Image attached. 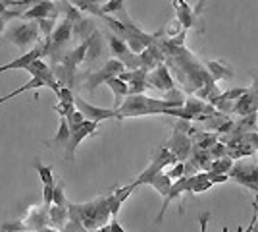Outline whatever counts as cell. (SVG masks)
<instances>
[{"label":"cell","instance_id":"6da1fadb","mask_svg":"<svg viewBox=\"0 0 258 232\" xmlns=\"http://www.w3.org/2000/svg\"><path fill=\"white\" fill-rule=\"evenodd\" d=\"M183 103H175V101L166 99H152L147 95H127L121 101L116 112L118 118H135V116H149V114H164L168 109H179Z\"/></svg>","mask_w":258,"mask_h":232},{"label":"cell","instance_id":"7a4b0ae2","mask_svg":"<svg viewBox=\"0 0 258 232\" xmlns=\"http://www.w3.org/2000/svg\"><path fill=\"white\" fill-rule=\"evenodd\" d=\"M72 205H74L77 217H79V221H81V224H83V228L87 232L108 224L110 217H112L110 209H108L106 196L95 198L93 201H87V203H72Z\"/></svg>","mask_w":258,"mask_h":232},{"label":"cell","instance_id":"3957f363","mask_svg":"<svg viewBox=\"0 0 258 232\" xmlns=\"http://www.w3.org/2000/svg\"><path fill=\"white\" fill-rule=\"evenodd\" d=\"M48 226V207L44 205H33L29 211L18 221H8L0 224L2 232H39Z\"/></svg>","mask_w":258,"mask_h":232},{"label":"cell","instance_id":"277c9868","mask_svg":"<svg viewBox=\"0 0 258 232\" xmlns=\"http://www.w3.org/2000/svg\"><path fill=\"white\" fill-rule=\"evenodd\" d=\"M229 180L241 184L243 188L258 194V165L250 161H233V166L227 172Z\"/></svg>","mask_w":258,"mask_h":232},{"label":"cell","instance_id":"5b68a950","mask_svg":"<svg viewBox=\"0 0 258 232\" xmlns=\"http://www.w3.org/2000/svg\"><path fill=\"white\" fill-rule=\"evenodd\" d=\"M125 70V66L119 62L118 58H110L104 66L100 68V70H95V72H91V74H87L85 81H83V89H85L87 93H95V89L98 85H102V83H106L110 77H116L119 76L121 72Z\"/></svg>","mask_w":258,"mask_h":232},{"label":"cell","instance_id":"8992f818","mask_svg":"<svg viewBox=\"0 0 258 232\" xmlns=\"http://www.w3.org/2000/svg\"><path fill=\"white\" fill-rule=\"evenodd\" d=\"M72 35H74V25H72V22L68 18H64L60 23H56V27H54V31L48 37V41H44V51H46V55L52 56L54 62L58 60V55H60L62 47L68 44V41L72 39Z\"/></svg>","mask_w":258,"mask_h":232},{"label":"cell","instance_id":"52a82bcc","mask_svg":"<svg viewBox=\"0 0 258 232\" xmlns=\"http://www.w3.org/2000/svg\"><path fill=\"white\" fill-rule=\"evenodd\" d=\"M39 25L33 22L27 23H20L16 27H12L10 31L6 33V39L10 41L12 44H16L18 49H25V47H31L39 41Z\"/></svg>","mask_w":258,"mask_h":232},{"label":"cell","instance_id":"ba28073f","mask_svg":"<svg viewBox=\"0 0 258 232\" xmlns=\"http://www.w3.org/2000/svg\"><path fill=\"white\" fill-rule=\"evenodd\" d=\"M106 39H108V44H110V51H112L114 58H118L119 62L125 66V70H137V68H141L139 55L131 53V49H129L127 43H125L123 39H119L118 35H114V33H110Z\"/></svg>","mask_w":258,"mask_h":232},{"label":"cell","instance_id":"9c48e42d","mask_svg":"<svg viewBox=\"0 0 258 232\" xmlns=\"http://www.w3.org/2000/svg\"><path fill=\"white\" fill-rule=\"evenodd\" d=\"M74 105H76L77 111L85 116V120L98 122V124H100V122H104V120H112V118L119 120L116 109H102V107H95V105H91V103L83 101L79 95L74 97Z\"/></svg>","mask_w":258,"mask_h":232},{"label":"cell","instance_id":"30bf717a","mask_svg":"<svg viewBox=\"0 0 258 232\" xmlns=\"http://www.w3.org/2000/svg\"><path fill=\"white\" fill-rule=\"evenodd\" d=\"M203 6H205V0H199V4L191 8L185 0H173V8H175V20L181 23V27L185 31L193 29L197 25V18L199 14L203 12Z\"/></svg>","mask_w":258,"mask_h":232},{"label":"cell","instance_id":"8fae6325","mask_svg":"<svg viewBox=\"0 0 258 232\" xmlns=\"http://www.w3.org/2000/svg\"><path fill=\"white\" fill-rule=\"evenodd\" d=\"M97 130H98V122H91V120H85L77 130H74L70 142L66 145V159H68V161H74L77 147L81 145V142L87 140V137H91V135H95Z\"/></svg>","mask_w":258,"mask_h":232},{"label":"cell","instance_id":"7c38bea8","mask_svg":"<svg viewBox=\"0 0 258 232\" xmlns=\"http://www.w3.org/2000/svg\"><path fill=\"white\" fill-rule=\"evenodd\" d=\"M166 147H168V149L177 157V161H181V163H185V161L191 157V153H193L191 135L185 132H179V130H173L172 137L168 140Z\"/></svg>","mask_w":258,"mask_h":232},{"label":"cell","instance_id":"4fadbf2b","mask_svg":"<svg viewBox=\"0 0 258 232\" xmlns=\"http://www.w3.org/2000/svg\"><path fill=\"white\" fill-rule=\"evenodd\" d=\"M147 85L152 89H158L162 93H166V91H170V89L175 87V81H173L172 74H170V70L168 66L162 62L158 66L151 70L149 74H147Z\"/></svg>","mask_w":258,"mask_h":232},{"label":"cell","instance_id":"5bb4252c","mask_svg":"<svg viewBox=\"0 0 258 232\" xmlns=\"http://www.w3.org/2000/svg\"><path fill=\"white\" fill-rule=\"evenodd\" d=\"M25 72H29L33 77H39V79H43L44 85L54 91V95H56V91L60 89V83H58V79H56V76H54L52 68L48 66L44 60H41V58L33 60L31 64L25 68Z\"/></svg>","mask_w":258,"mask_h":232},{"label":"cell","instance_id":"9a60e30c","mask_svg":"<svg viewBox=\"0 0 258 232\" xmlns=\"http://www.w3.org/2000/svg\"><path fill=\"white\" fill-rule=\"evenodd\" d=\"M60 10H58V4H54L52 0H39L37 4L29 6L27 10H23V14L20 16V20H44V18H50V16H58Z\"/></svg>","mask_w":258,"mask_h":232},{"label":"cell","instance_id":"2e32d148","mask_svg":"<svg viewBox=\"0 0 258 232\" xmlns=\"http://www.w3.org/2000/svg\"><path fill=\"white\" fill-rule=\"evenodd\" d=\"M44 55H46L44 44H37V47H33L29 53L22 55L20 58L12 60L8 64H2V66H0V74H2V72H8V70H25L33 60H37V58H41V56H44Z\"/></svg>","mask_w":258,"mask_h":232},{"label":"cell","instance_id":"e0dca14e","mask_svg":"<svg viewBox=\"0 0 258 232\" xmlns=\"http://www.w3.org/2000/svg\"><path fill=\"white\" fill-rule=\"evenodd\" d=\"M206 72L210 74V77H212L214 81L231 79V77L235 76L233 70L227 66L226 62H222V60H208V62H206Z\"/></svg>","mask_w":258,"mask_h":232},{"label":"cell","instance_id":"ac0fdd59","mask_svg":"<svg viewBox=\"0 0 258 232\" xmlns=\"http://www.w3.org/2000/svg\"><path fill=\"white\" fill-rule=\"evenodd\" d=\"M104 85H108V87H110V91L114 93V109H118L119 105H121V101L129 95L127 83H125V81H121V79L116 76V77H110Z\"/></svg>","mask_w":258,"mask_h":232},{"label":"cell","instance_id":"d6986e66","mask_svg":"<svg viewBox=\"0 0 258 232\" xmlns=\"http://www.w3.org/2000/svg\"><path fill=\"white\" fill-rule=\"evenodd\" d=\"M218 140H220V135L216 132H199V130H197V132L191 135L193 149H205V151H208Z\"/></svg>","mask_w":258,"mask_h":232},{"label":"cell","instance_id":"ffe728a7","mask_svg":"<svg viewBox=\"0 0 258 232\" xmlns=\"http://www.w3.org/2000/svg\"><path fill=\"white\" fill-rule=\"evenodd\" d=\"M66 222H68V207L50 205L48 207V226H52L56 230H62Z\"/></svg>","mask_w":258,"mask_h":232},{"label":"cell","instance_id":"44dd1931","mask_svg":"<svg viewBox=\"0 0 258 232\" xmlns=\"http://www.w3.org/2000/svg\"><path fill=\"white\" fill-rule=\"evenodd\" d=\"M70 137H72L70 126H68V122H66L64 116H60V122H58V132L54 133V137L48 142V145H56V147L66 149V145H68V142H70Z\"/></svg>","mask_w":258,"mask_h":232},{"label":"cell","instance_id":"7402d4cb","mask_svg":"<svg viewBox=\"0 0 258 232\" xmlns=\"http://www.w3.org/2000/svg\"><path fill=\"white\" fill-rule=\"evenodd\" d=\"M89 41V47H87V62H95L100 53H102V39H100V33L98 31H93V33L87 37Z\"/></svg>","mask_w":258,"mask_h":232},{"label":"cell","instance_id":"603a6c76","mask_svg":"<svg viewBox=\"0 0 258 232\" xmlns=\"http://www.w3.org/2000/svg\"><path fill=\"white\" fill-rule=\"evenodd\" d=\"M41 87H46L43 79L31 76V79H29L25 85H22V87L16 89V91H12V93H8V95H4V97H0V105H2V103H6V101L14 99V97H18V95H22V93H25V91H37V89H41Z\"/></svg>","mask_w":258,"mask_h":232},{"label":"cell","instance_id":"cb8c5ba5","mask_svg":"<svg viewBox=\"0 0 258 232\" xmlns=\"http://www.w3.org/2000/svg\"><path fill=\"white\" fill-rule=\"evenodd\" d=\"M35 170H37V174L41 178V182H43V186H56V182H54V172H52V166L50 165H44L41 161H35Z\"/></svg>","mask_w":258,"mask_h":232},{"label":"cell","instance_id":"d4e9b609","mask_svg":"<svg viewBox=\"0 0 258 232\" xmlns=\"http://www.w3.org/2000/svg\"><path fill=\"white\" fill-rule=\"evenodd\" d=\"M147 184H149V186H152V188L156 190V192L160 194L162 198H164V196L168 194V190L172 188V180H170V178L166 176L164 172H160V174H156V176H152L151 180L147 182Z\"/></svg>","mask_w":258,"mask_h":232},{"label":"cell","instance_id":"484cf974","mask_svg":"<svg viewBox=\"0 0 258 232\" xmlns=\"http://www.w3.org/2000/svg\"><path fill=\"white\" fill-rule=\"evenodd\" d=\"M231 166H233V159H229V157H220V159H212V163H210V166H208V170H206V172L227 174Z\"/></svg>","mask_w":258,"mask_h":232},{"label":"cell","instance_id":"4316f807","mask_svg":"<svg viewBox=\"0 0 258 232\" xmlns=\"http://www.w3.org/2000/svg\"><path fill=\"white\" fill-rule=\"evenodd\" d=\"M56 20H58V16H50V18H44V20H39V31L44 35V41H48V37L50 33L54 31V27H56Z\"/></svg>","mask_w":258,"mask_h":232},{"label":"cell","instance_id":"83f0119b","mask_svg":"<svg viewBox=\"0 0 258 232\" xmlns=\"http://www.w3.org/2000/svg\"><path fill=\"white\" fill-rule=\"evenodd\" d=\"M68 199H66V188H64V182L56 184L52 192V205H60V207H68Z\"/></svg>","mask_w":258,"mask_h":232},{"label":"cell","instance_id":"f1b7e54d","mask_svg":"<svg viewBox=\"0 0 258 232\" xmlns=\"http://www.w3.org/2000/svg\"><path fill=\"white\" fill-rule=\"evenodd\" d=\"M121 10H125L123 6V0H108L100 6V12L106 14V16H112V14H119Z\"/></svg>","mask_w":258,"mask_h":232},{"label":"cell","instance_id":"f546056e","mask_svg":"<svg viewBox=\"0 0 258 232\" xmlns=\"http://www.w3.org/2000/svg\"><path fill=\"white\" fill-rule=\"evenodd\" d=\"M66 122H68V126H70V132H74V130H77V128L85 122V116L76 109V111H72L66 116Z\"/></svg>","mask_w":258,"mask_h":232},{"label":"cell","instance_id":"4dcf8cb0","mask_svg":"<svg viewBox=\"0 0 258 232\" xmlns=\"http://www.w3.org/2000/svg\"><path fill=\"white\" fill-rule=\"evenodd\" d=\"M129 87V95H145V91L149 89L147 85V79H133L127 83Z\"/></svg>","mask_w":258,"mask_h":232},{"label":"cell","instance_id":"1f68e13d","mask_svg":"<svg viewBox=\"0 0 258 232\" xmlns=\"http://www.w3.org/2000/svg\"><path fill=\"white\" fill-rule=\"evenodd\" d=\"M56 97H58V101L60 103H68V105H72L74 103V89L68 87V85H60V89L56 91Z\"/></svg>","mask_w":258,"mask_h":232},{"label":"cell","instance_id":"d6a6232c","mask_svg":"<svg viewBox=\"0 0 258 232\" xmlns=\"http://www.w3.org/2000/svg\"><path fill=\"white\" fill-rule=\"evenodd\" d=\"M166 176L170 178V180H177V178L185 176V163H181V161H177L175 165L172 166V170H168V172H164Z\"/></svg>","mask_w":258,"mask_h":232},{"label":"cell","instance_id":"836d02e7","mask_svg":"<svg viewBox=\"0 0 258 232\" xmlns=\"http://www.w3.org/2000/svg\"><path fill=\"white\" fill-rule=\"evenodd\" d=\"M208 153H210V157L212 159H220V157H227V145L226 144H222L220 140L216 142L210 149H208Z\"/></svg>","mask_w":258,"mask_h":232},{"label":"cell","instance_id":"e575fe53","mask_svg":"<svg viewBox=\"0 0 258 232\" xmlns=\"http://www.w3.org/2000/svg\"><path fill=\"white\" fill-rule=\"evenodd\" d=\"M54 111L58 112L60 116H64V118H66V116H68L70 112L76 111V105H74V103H72V105H68V103H58V105L54 107Z\"/></svg>","mask_w":258,"mask_h":232},{"label":"cell","instance_id":"d590c367","mask_svg":"<svg viewBox=\"0 0 258 232\" xmlns=\"http://www.w3.org/2000/svg\"><path fill=\"white\" fill-rule=\"evenodd\" d=\"M183 31L181 23L177 22V20H172L170 22V25H168V29H166V33H168V39H172V37H175V35H179Z\"/></svg>","mask_w":258,"mask_h":232},{"label":"cell","instance_id":"8d00e7d4","mask_svg":"<svg viewBox=\"0 0 258 232\" xmlns=\"http://www.w3.org/2000/svg\"><path fill=\"white\" fill-rule=\"evenodd\" d=\"M206 174H208V180L212 184H226V182H229L227 174H214V172H206Z\"/></svg>","mask_w":258,"mask_h":232},{"label":"cell","instance_id":"74e56055","mask_svg":"<svg viewBox=\"0 0 258 232\" xmlns=\"http://www.w3.org/2000/svg\"><path fill=\"white\" fill-rule=\"evenodd\" d=\"M210 217H212V213H210V211H206V213H201V215H199L201 232H206V226H208V221H210Z\"/></svg>","mask_w":258,"mask_h":232},{"label":"cell","instance_id":"f35d334b","mask_svg":"<svg viewBox=\"0 0 258 232\" xmlns=\"http://www.w3.org/2000/svg\"><path fill=\"white\" fill-rule=\"evenodd\" d=\"M108 226H110V232H129V230H125L121 224H119L118 219H112V221L108 222Z\"/></svg>","mask_w":258,"mask_h":232},{"label":"cell","instance_id":"ab89813d","mask_svg":"<svg viewBox=\"0 0 258 232\" xmlns=\"http://www.w3.org/2000/svg\"><path fill=\"white\" fill-rule=\"evenodd\" d=\"M6 20H4V18H2V16H0V35L4 33V31H6Z\"/></svg>","mask_w":258,"mask_h":232},{"label":"cell","instance_id":"60d3db41","mask_svg":"<svg viewBox=\"0 0 258 232\" xmlns=\"http://www.w3.org/2000/svg\"><path fill=\"white\" fill-rule=\"evenodd\" d=\"M91 232H110V226L104 224V226H98V228H95V230H91Z\"/></svg>","mask_w":258,"mask_h":232},{"label":"cell","instance_id":"b9f144b4","mask_svg":"<svg viewBox=\"0 0 258 232\" xmlns=\"http://www.w3.org/2000/svg\"><path fill=\"white\" fill-rule=\"evenodd\" d=\"M39 232H60V230H56V228H52V226H44V228H41Z\"/></svg>","mask_w":258,"mask_h":232},{"label":"cell","instance_id":"7bdbcfd3","mask_svg":"<svg viewBox=\"0 0 258 232\" xmlns=\"http://www.w3.org/2000/svg\"><path fill=\"white\" fill-rule=\"evenodd\" d=\"M252 232H258V217H256V221H254V226H252Z\"/></svg>","mask_w":258,"mask_h":232},{"label":"cell","instance_id":"ee69618b","mask_svg":"<svg viewBox=\"0 0 258 232\" xmlns=\"http://www.w3.org/2000/svg\"><path fill=\"white\" fill-rule=\"evenodd\" d=\"M98 4H100V6H102V4H104V2H108V0H97Z\"/></svg>","mask_w":258,"mask_h":232}]
</instances>
